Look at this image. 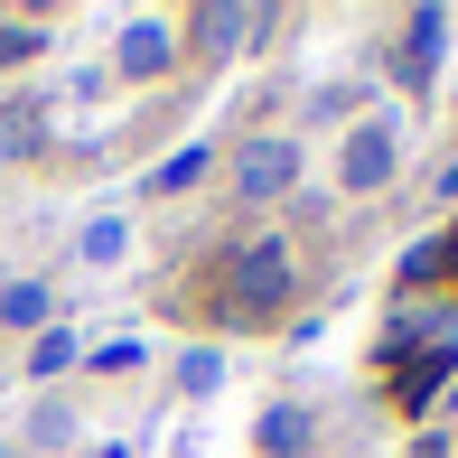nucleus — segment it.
<instances>
[{
	"instance_id": "8",
	"label": "nucleus",
	"mask_w": 458,
	"mask_h": 458,
	"mask_svg": "<svg viewBox=\"0 0 458 458\" xmlns=\"http://www.w3.org/2000/svg\"><path fill=\"white\" fill-rule=\"evenodd\" d=\"M262 449H272V458H300L309 449V411L300 403H272V411H262Z\"/></svg>"
},
{
	"instance_id": "14",
	"label": "nucleus",
	"mask_w": 458,
	"mask_h": 458,
	"mask_svg": "<svg viewBox=\"0 0 458 458\" xmlns=\"http://www.w3.org/2000/svg\"><path fill=\"white\" fill-rule=\"evenodd\" d=\"M440 272H449V243H411V253H403V281L411 290H430Z\"/></svg>"
},
{
	"instance_id": "12",
	"label": "nucleus",
	"mask_w": 458,
	"mask_h": 458,
	"mask_svg": "<svg viewBox=\"0 0 458 458\" xmlns=\"http://www.w3.org/2000/svg\"><path fill=\"white\" fill-rule=\"evenodd\" d=\"M122 243H131V225H122V216H94V225H85V262H94V272H103V262H122Z\"/></svg>"
},
{
	"instance_id": "19",
	"label": "nucleus",
	"mask_w": 458,
	"mask_h": 458,
	"mask_svg": "<svg viewBox=\"0 0 458 458\" xmlns=\"http://www.w3.org/2000/svg\"><path fill=\"white\" fill-rule=\"evenodd\" d=\"M0 458H19V449H0Z\"/></svg>"
},
{
	"instance_id": "4",
	"label": "nucleus",
	"mask_w": 458,
	"mask_h": 458,
	"mask_svg": "<svg viewBox=\"0 0 458 458\" xmlns=\"http://www.w3.org/2000/svg\"><path fill=\"white\" fill-rule=\"evenodd\" d=\"M337 178H346V197H374V187L393 178V131H384V122H356V131H346Z\"/></svg>"
},
{
	"instance_id": "11",
	"label": "nucleus",
	"mask_w": 458,
	"mask_h": 458,
	"mask_svg": "<svg viewBox=\"0 0 458 458\" xmlns=\"http://www.w3.org/2000/svg\"><path fill=\"white\" fill-rule=\"evenodd\" d=\"M38 140H47V113H38V103H29V113H0V150H10V159H29Z\"/></svg>"
},
{
	"instance_id": "13",
	"label": "nucleus",
	"mask_w": 458,
	"mask_h": 458,
	"mask_svg": "<svg viewBox=\"0 0 458 458\" xmlns=\"http://www.w3.org/2000/svg\"><path fill=\"white\" fill-rule=\"evenodd\" d=\"M38 47H47V38H38V19H0V66H29Z\"/></svg>"
},
{
	"instance_id": "18",
	"label": "nucleus",
	"mask_w": 458,
	"mask_h": 458,
	"mask_svg": "<svg viewBox=\"0 0 458 458\" xmlns=\"http://www.w3.org/2000/svg\"><path fill=\"white\" fill-rule=\"evenodd\" d=\"M449 411H458V374H449Z\"/></svg>"
},
{
	"instance_id": "10",
	"label": "nucleus",
	"mask_w": 458,
	"mask_h": 458,
	"mask_svg": "<svg viewBox=\"0 0 458 458\" xmlns=\"http://www.w3.org/2000/svg\"><path fill=\"white\" fill-rule=\"evenodd\" d=\"M38 318H47V290H38V281H10V290H0V327H38Z\"/></svg>"
},
{
	"instance_id": "15",
	"label": "nucleus",
	"mask_w": 458,
	"mask_h": 458,
	"mask_svg": "<svg viewBox=\"0 0 458 458\" xmlns=\"http://www.w3.org/2000/svg\"><path fill=\"white\" fill-rule=\"evenodd\" d=\"M178 384H187V393H216V384H225V356H216V346H197V356H178Z\"/></svg>"
},
{
	"instance_id": "2",
	"label": "nucleus",
	"mask_w": 458,
	"mask_h": 458,
	"mask_svg": "<svg viewBox=\"0 0 458 458\" xmlns=\"http://www.w3.org/2000/svg\"><path fill=\"white\" fill-rule=\"evenodd\" d=\"M449 374H458V337H440V346H421V356H411L403 374H393V403H403V421H430V411H440Z\"/></svg>"
},
{
	"instance_id": "9",
	"label": "nucleus",
	"mask_w": 458,
	"mask_h": 458,
	"mask_svg": "<svg viewBox=\"0 0 458 458\" xmlns=\"http://www.w3.org/2000/svg\"><path fill=\"white\" fill-rule=\"evenodd\" d=\"M75 356H85V346H75V327H38V346H29V374L47 384V374H66Z\"/></svg>"
},
{
	"instance_id": "5",
	"label": "nucleus",
	"mask_w": 458,
	"mask_h": 458,
	"mask_svg": "<svg viewBox=\"0 0 458 458\" xmlns=\"http://www.w3.org/2000/svg\"><path fill=\"white\" fill-rule=\"evenodd\" d=\"M169 56H178V29H169V19H131L122 47H113V75H159Z\"/></svg>"
},
{
	"instance_id": "1",
	"label": "nucleus",
	"mask_w": 458,
	"mask_h": 458,
	"mask_svg": "<svg viewBox=\"0 0 458 458\" xmlns=\"http://www.w3.org/2000/svg\"><path fill=\"white\" fill-rule=\"evenodd\" d=\"M290 300V243L281 234H253L234 253V281H225V309L234 318H272V309Z\"/></svg>"
},
{
	"instance_id": "17",
	"label": "nucleus",
	"mask_w": 458,
	"mask_h": 458,
	"mask_svg": "<svg viewBox=\"0 0 458 458\" xmlns=\"http://www.w3.org/2000/svg\"><path fill=\"white\" fill-rule=\"evenodd\" d=\"M440 197H449V206H458V159H449V169H440Z\"/></svg>"
},
{
	"instance_id": "6",
	"label": "nucleus",
	"mask_w": 458,
	"mask_h": 458,
	"mask_svg": "<svg viewBox=\"0 0 458 458\" xmlns=\"http://www.w3.org/2000/svg\"><path fill=\"white\" fill-rule=\"evenodd\" d=\"M440 38H449V10H411L403 19V85H430V66H440Z\"/></svg>"
},
{
	"instance_id": "7",
	"label": "nucleus",
	"mask_w": 458,
	"mask_h": 458,
	"mask_svg": "<svg viewBox=\"0 0 458 458\" xmlns=\"http://www.w3.org/2000/svg\"><path fill=\"white\" fill-rule=\"evenodd\" d=\"M272 29V10H234V0H206L197 10V38H216V47H243V38Z\"/></svg>"
},
{
	"instance_id": "16",
	"label": "nucleus",
	"mask_w": 458,
	"mask_h": 458,
	"mask_svg": "<svg viewBox=\"0 0 458 458\" xmlns=\"http://www.w3.org/2000/svg\"><path fill=\"white\" fill-rule=\"evenodd\" d=\"M206 178V150H178L169 169H159V197H178V187H197Z\"/></svg>"
},
{
	"instance_id": "3",
	"label": "nucleus",
	"mask_w": 458,
	"mask_h": 458,
	"mask_svg": "<svg viewBox=\"0 0 458 458\" xmlns=\"http://www.w3.org/2000/svg\"><path fill=\"white\" fill-rule=\"evenodd\" d=\"M290 187H300V150H290V140H243L234 150V197L272 206V197H290Z\"/></svg>"
}]
</instances>
